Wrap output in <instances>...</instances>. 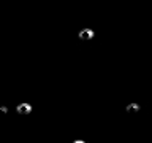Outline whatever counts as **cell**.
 I'll return each mask as SVG.
<instances>
[{"mask_svg":"<svg viewBox=\"0 0 152 143\" xmlns=\"http://www.w3.org/2000/svg\"><path fill=\"white\" fill-rule=\"evenodd\" d=\"M92 37H94V30H90V29H84V30L79 32V38H81V40H90Z\"/></svg>","mask_w":152,"mask_h":143,"instance_id":"obj_1","label":"cell"},{"mask_svg":"<svg viewBox=\"0 0 152 143\" xmlns=\"http://www.w3.org/2000/svg\"><path fill=\"white\" fill-rule=\"evenodd\" d=\"M133 110H135V111H138V110H140V107H138L136 103H133V105H128V107H127V111H133Z\"/></svg>","mask_w":152,"mask_h":143,"instance_id":"obj_3","label":"cell"},{"mask_svg":"<svg viewBox=\"0 0 152 143\" xmlns=\"http://www.w3.org/2000/svg\"><path fill=\"white\" fill-rule=\"evenodd\" d=\"M32 111V107L28 103H21L18 107V113L19 114H27V113H30Z\"/></svg>","mask_w":152,"mask_h":143,"instance_id":"obj_2","label":"cell"}]
</instances>
